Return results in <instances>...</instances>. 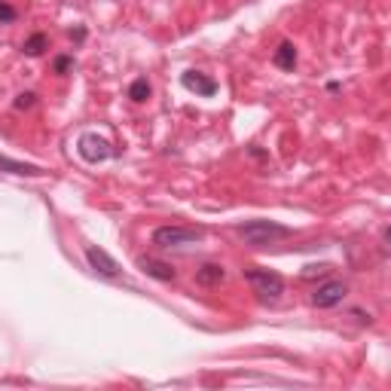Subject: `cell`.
Here are the masks:
<instances>
[{"mask_svg":"<svg viewBox=\"0 0 391 391\" xmlns=\"http://www.w3.org/2000/svg\"><path fill=\"white\" fill-rule=\"evenodd\" d=\"M239 236L254 244V248H263V244H276L278 239H288L290 230L285 223H276V220H244L236 227Z\"/></svg>","mask_w":391,"mask_h":391,"instance_id":"1","label":"cell"},{"mask_svg":"<svg viewBox=\"0 0 391 391\" xmlns=\"http://www.w3.org/2000/svg\"><path fill=\"white\" fill-rule=\"evenodd\" d=\"M153 244L159 248H183V244H196L205 239L202 227H156L153 230Z\"/></svg>","mask_w":391,"mask_h":391,"instance_id":"2","label":"cell"},{"mask_svg":"<svg viewBox=\"0 0 391 391\" xmlns=\"http://www.w3.org/2000/svg\"><path fill=\"white\" fill-rule=\"evenodd\" d=\"M244 281L260 293V300H278L285 293V278L272 269H244Z\"/></svg>","mask_w":391,"mask_h":391,"instance_id":"3","label":"cell"},{"mask_svg":"<svg viewBox=\"0 0 391 391\" xmlns=\"http://www.w3.org/2000/svg\"><path fill=\"white\" fill-rule=\"evenodd\" d=\"M76 153L83 156L89 165H98V162H107L113 156V147L107 138H101V135L95 132H83L80 141H76Z\"/></svg>","mask_w":391,"mask_h":391,"instance_id":"4","label":"cell"},{"mask_svg":"<svg viewBox=\"0 0 391 391\" xmlns=\"http://www.w3.org/2000/svg\"><path fill=\"white\" fill-rule=\"evenodd\" d=\"M348 285L346 281H327V285H318L315 293H312V306L315 309H334L346 300Z\"/></svg>","mask_w":391,"mask_h":391,"instance_id":"5","label":"cell"},{"mask_svg":"<svg viewBox=\"0 0 391 391\" xmlns=\"http://www.w3.org/2000/svg\"><path fill=\"white\" fill-rule=\"evenodd\" d=\"M86 260H89V266L98 272V276L120 278V263H116L104 248H98V244H86Z\"/></svg>","mask_w":391,"mask_h":391,"instance_id":"6","label":"cell"},{"mask_svg":"<svg viewBox=\"0 0 391 391\" xmlns=\"http://www.w3.org/2000/svg\"><path fill=\"white\" fill-rule=\"evenodd\" d=\"M181 86H183V89H187V92L202 95V98L217 95V80L205 76L202 71H183V76H181Z\"/></svg>","mask_w":391,"mask_h":391,"instance_id":"7","label":"cell"},{"mask_svg":"<svg viewBox=\"0 0 391 391\" xmlns=\"http://www.w3.org/2000/svg\"><path fill=\"white\" fill-rule=\"evenodd\" d=\"M138 269L144 272V276L156 278V281H174L178 278V272H174L171 263H162L156 257H138Z\"/></svg>","mask_w":391,"mask_h":391,"instance_id":"8","label":"cell"},{"mask_svg":"<svg viewBox=\"0 0 391 391\" xmlns=\"http://www.w3.org/2000/svg\"><path fill=\"white\" fill-rule=\"evenodd\" d=\"M0 171H9V174H18V178H43L46 169L34 162H18V159H9V156H0Z\"/></svg>","mask_w":391,"mask_h":391,"instance_id":"9","label":"cell"},{"mask_svg":"<svg viewBox=\"0 0 391 391\" xmlns=\"http://www.w3.org/2000/svg\"><path fill=\"white\" fill-rule=\"evenodd\" d=\"M220 281H227V269L220 263H205V266L196 269V285L199 288H217Z\"/></svg>","mask_w":391,"mask_h":391,"instance_id":"10","label":"cell"},{"mask_svg":"<svg viewBox=\"0 0 391 391\" xmlns=\"http://www.w3.org/2000/svg\"><path fill=\"white\" fill-rule=\"evenodd\" d=\"M272 64L281 67V71H293L297 67V49H293V43H278L276 55H272Z\"/></svg>","mask_w":391,"mask_h":391,"instance_id":"11","label":"cell"},{"mask_svg":"<svg viewBox=\"0 0 391 391\" xmlns=\"http://www.w3.org/2000/svg\"><path fill=\"white\" fill-rule=\"evenodd\" d=\"M46 49H49V37H46V34H40V31H37V34H31V37H28V40L22 43V52H25L28 58H37V55H43Z\"/></svg>","mask_w":391,"mask_h":391,"instance_id":"12","label":"cell"},{"mask_svg":"<svg viewBox=\"0 0 391 391\" xmlns=\"http://www.w3.org/2000/svg\"><path fill=\"white\" fill-rule=\"evenodd\" d=\"M150 95H153V86H150V80H147V76H138V80L129 86V98H132L135 104H144Z\"/></svg>","mask_w":391,"mask_h":391,"instance_id":"13","label":"cell"},{"mask_svg":"<svg viewBox=\"0 0 391 391\" xmlns=\"http://www.w3.org/2000/svg\"><path fill=\"white\" fill-rule=\"evenodd\" d=\"M16 110H31V107L37 104V95L34 92H22V95H16Z\"/></svg>","mask_w":391,"mask_h":391,"instance_id":"14","label":"cell"},{"mask_svg":"<svg viewBox=\"0 0 391 391\" xmlns=\"http://www.w3.org/2000/svg\"><path fill=\"white\" fill-rule=\"evenodd\" d=\"M16 18H18L16 6H9V4H4V0H0V25H9V22H16Z\"/></svg>","mask_w":391,"mask_h":391,"instance_id":"15","label":"cell"},{"mask_svg":"<svg viewBox=\"0 0 391 391\" xmlns=\"http://www.w3.org/2000/svg\"><path fill=\"white\" fill-rule=\"evenodd\" d=\"M52 67H55V74H67L74 67V58L71 55H58L55 62H52Z\"/></svg>","mask_w":391,"mask_h":391,"instance_id":"16","label":"cell"}]
</instances>
